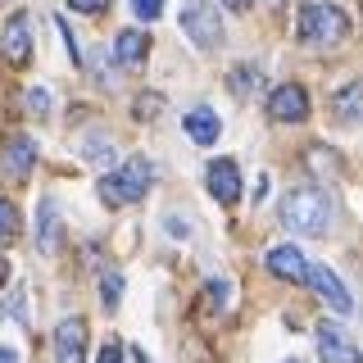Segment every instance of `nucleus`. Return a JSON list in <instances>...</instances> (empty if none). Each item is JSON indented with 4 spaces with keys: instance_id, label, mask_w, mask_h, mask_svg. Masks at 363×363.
Listing matches in <instances>:
<instances>
[{
    "instance_id": "7",
    "label": "nucleus",
    "mask_w": 363,
    "mask_h": 363,
    "mask_svg": "<svg viewBox=\"0 0 363 363\" xmlns=\"http://www.w3.org/2000/svg\"><path fill=\"white\" fill-rule=\"evenodd\" d=\"M204 173H209V177H204V182H209V196L218 204H236V200H241V173H236L232 159H213Z\"/></svg>"
},
{
    "instance_id": "28",
    "label": "nucleus",
    "mask_w": 363,
    "mask_h": 363,
    "mask_svg": "<svg viewBox=\"0 0 363 363\" xmlns=\"http://www.w3.org/2000/svg\"><path fill=\"white\" fill-rule=\"evenodd\" d=\"M0 363H18V354H14L9 345H0Z\"/></svg>"
},
{
    "instance_id": "11",
    "label": "nucleus",
    "mask_w": 363,
    "mask_h": 363,
    "mask_svg": "<svg viewBox=\"0 0 363 363\" xmlns=\"http://www.w3.org/2000/svg\"><path fill=\"white\" fill-rule=\"evenodd\" d=\"M268 272L281 281H304L309 264H304V255L295 245H277V250H268Z\"/></svg>"
},
{
    "instance_id": "2",
    "label": "nucleus",
    "mask_w": 363,
    "mask_h": 363,
    "mask_svg": "<svg viewBox=\"0 0 363 363\" xmlns=\"http://www.w3.org/2000/svg\"><path fill=\"white\" fill-rule=\"evenodd\" d=\"M300 37L309 41V45H323V50L340 45V41L350 37L345 9H336V5H304L300 9Z\"/></svg>"
},
{
    "instance_id": "9",
    "label": "nucleus",
    "mask_w": 363,
    "mask_h": 363,
    "mask_svg": "<svg viewBox=\"0 0 363 363\" xmlns=\"http://www.w3.org/2000/svg\"><path fill=\"white\" fill-rule=\"evenodd\" d=\"M304 277H309V281H313V291H318V295H323V300H327V304H332V309H336V313H350V309H354V300H350V291H345V286H340V277H336V272H332V268H313V272H304Z\"/></svg>"
},
{
    "instance_id": "26",
    "label": "nucleus",
    "mask_w": 363,
    "mask_h": 363,
    "mask_svg": "<svg viewBox=\"0 0 363 363\" xmlns=\"http://www.w3.org/2000/svg\"><path fill=\"white\" fill-rule=\"evenodd\" d=\"M209 295L223 304V300H227V281H223V277H213V281H209Z\"/></svg>"
},
{
    "instance_id": "17",
    "label": "nucleus",
    "mask_w": 363,
    "mask_h": 363,
    "mask_svg": "<svg viewBox=\"0 0 363 363\" xmlns=\"http://www.w3.org/2000/svg\"><path fill=\"white\" fill-rule=\"evenodd\" d=\"M37 245L45 255H55L60 250V209H55V200L41 204V232H37Z\"/></svg>"
},
{
    "instance_id": "12",
    "label": "nucleus",
    "mask_w": 363,
    "mask_h": 363,
    "mask_svg": "<svg viewBox=\"0 0 363 363\" xmlns=\"http://www.w3.org/2000/svg\"><path fill=\"white\" fill-rule=\"evenodd\" d=\"M218 132H223V123H218V113H213L209 105H196L186 113V136L196 145H213L218 141Z\"/></svg>"
},
{
    "instance_id": "14",
    "label": "nucleus",
    "mask_w": 363,
    "mask_h": 363,
    "mask_svg": "<svg viewBox=\"0 0 363 363\" xmlns=\"http://www.w3.org/2000/svg\"><path fill=\"white\" fill-rule=\"evenodd\" d=\"M5 164L14 177H28L37 164V136H9L5 141Z\"/></svg>"
},
{
    "instance_id": "27",
    "label": "nucleus",
    "mask_w": 363,
    "mask_h": 363,
    "mask_svg": "<svg viewBox=\"0 0 363 363\" xmlns=\"http://www.w3.org/2000/svg\"><path fill=\"white\" fill-rule=\"evenodd\" d=\"M223 5H227V9H236V14H245V9L255 5V0H223Z\"/></svg>"
},
{
    "instance_id": "25",
    "label": "nucleus",
    "mask_w": 363,
    "mask_h": 363,
    "mask_svg": "<svg viewBox=\"0 0 363 363\" xmlns=\"http://www.w3.org/2000/svg\"><path fill=\"white\" fill-rule=\"evenodd\" d=\"M96 363H123V350H118V345H113V340H109V345L100 350V359H96Z\"/></svg>"
},
{
    "instance_id": "8",
    "label": "nucleus",
    "mask_w": 363,
    "mask_h": 363,
    "mask_svg": "<svg viewBox=\"0 0 363 363\" xmlns=\"http://www.w3.org/2000/svg\"><path fill=\"white\" fill-rule=\"evenodd\" d=\"M0 55H5L14 68H23L32 60V32H28V14H9L5 23V41H0Z\"/></svg>"
},
{
    "instance_id": "4",
    "label": "nucleus",
    "mask_w": 363,
    "mask_h": 363,
    "mask_svg": "<svg viewBox=\"0 0 363 363\" xmlns=\"http://www.w3.org/2000/svg\"><path fill=\"white\" fill-rule=\"evenodd\" d=\"M182 32H186L200 50H213V45L223 41L218 5H209V0H186V5H182Z\"/></svg>"
},
{
    "instance_id": "20",
    "label": "nucleus",
    "mask_w": 363,
    "mask_h": 363,
    "mask_svg": "<svg viewBox=\"0 0 363 363\" xmlns=\"http://www.w3.org/2000/svg\"><path fill=\"white\" fill-rule=\"evenodd\" d=\"M23 100H28V113H37V118H45V113H50V96H45L41 86L23 91Z\"/></svg>"
},
{
    "instance_id": "6",
    "label": "nucleus",
    "mask_w": 363,
    "mask_h": 363,
    "mask_svg": "<svg viewBox=\"0 0 363 363\" xmlns=\"http://www.w3.org/2000/svg\"><path fill=\"white\" fill-rule=\"evenodd\" d=\"M268 118H272V123H304V118H309V96H304V86L286 82V86L272 91Z\"/></svg>"
},
{
    "instance_id": "22",
    "label": "nucleus",
    "mask_w": 363,
    "mask_h": 363,
    "mask_svg": "<svg viewBox=\"0 0 363 363\" xmlns=\"http://www.w3.org/2000/svg\"><path fill=\"white\" fill-rule=\"evenodd\" d=\"M100 300H105V304H118L123 300V277H118V272H109V277L100 281Z\"/></svg>"
},
{
    "instance_id": "3",
    "label": "nucleus",
    "mask_w": 363,
    "mask_h": 363,
    "mask_svg": "<svg viewBox=\"0 0 363 363\" xmlns=\"http://www.w3.org/2000/svg\"><path fill=\"white\" fill-rule=\"evenodd\" d=\"M150 186H155L150 164H145V159H128L118 173H109L105 182H100V200L105 204H136V200H145Z\"/></svg>"
},
{
    "instance_id": "18",
    "label": "nucleus",
    "mask_w": 363,
    "mask_h": 363,
    "mask_svg": "<svg viewBox=\"0 0 363 363\" xmlns=\"http://www.w3.org/2000/svg\"><path fill=\"white\" fill-rule=\"evenodd\" d=\"M18 232H23V218H18V209H14L9 200H0V245L18 241Z\"/></svg>"
},
{
    "instance_id": "24",
    "label": "nucleus",
    "mask_w": 363,
    "mask_h": 363,
    "mask_svg": "<svg viewBox=\"0 0 363 363\" xmlns=\"http://www.w3.org/2000/svg\"><path fill=\"white\" fill-rule=\"evenodd\" d=\"M68 5H73L77 14H100V9H105L109 0H68Z\"/></svg>"
},
{
    "instance_id": "10",
    "label": "nucleus",
    "mask_w": 363,
    "mask_h": 363,
    "mask_svg": "<svg viewBox=\"0 0 363 363\" xmlns=\"http://www.w3.org/2000/svg\"><path fill=\"white\" fill-rule=\"evenodd\" d=\"M318 354H323V363H359V345L340 336L336 327H318Z\"/></svg>"
},
{
    "instance_id": "19",
    "label": "nucleus",
    "mask_w": 363,
    "mask_h": 363,
    "mask_svg": "<svg viewBox=\"0 0 363 363\" xmlns=\"http://www.w3.org/2000/svg\"><path fill=\"white\" fill-rule=\"evenodd\" d=\"M354 113H359V82H350V86L336 96V118H345V123H350Z\"/></svg>"
},
{
    "instance_id": "21",
    "label": "nucleus",
    "mask_w": 363,
    "mask_h": 363,
    "mask_svg": "<svg viewBox=\"0 0 363 363\" xmlns=\"http://www.w3.org/2000/svg\"><path fill=\"white\" fill-rule=\"evenodd\" d=\"M159 109H164V96H155V91H145V96H136V118H155Z\"/></svg>"
},
{
    "instance_id": "23",
    "label": "nucleus",
    "mask_w": 363,
    "mask_h": 363,
    "mask_svg": "<svg viewBox=\"0 0 363 363\" xmlns=\"http://www.w3.org/2000/svg\"><path fill=\"white\" fill-rule=\"evenodd\" d=\"M132 9H136V18H159V9H164V0H132Z\"/></svg>"
},
{
    "instance_id": "29",
    "label": "nucleus",
    "mask_w": 363,
    "mask_h": 363,
    "mask_svg": "<svg viewBox=\"0 0 363 363\" xmlns=\"http://www.w3.org/2000/svg\"><path fill=\"white\" fill-rule=\"evenodd\" d=\"M5 277H9V264H5V259H0V286H5Z\"/></svg>"
},
{
    "instance_id": "1",
    "label": "nucleus",
    "mask_w": 363,
    "mask_h": 363,
    "mask_svg": "<svg viewBox=\"0 0 363 363\" xmlns=\"http://www.w3.org/2000/svg\"><path fill=\"white\" fill-rule=\"evenodd\" d=\"M281 223L291 232H304V236H318L332 227V196L318 186H300L281 200Z\"/></svg>"
},
{
    "instance_id": "13",
    "label": "nucleus",
    "mask_w": 363,
    "mask_h": 363,
    "mask_svg": "<svg viewBox=\"0 0 363 363\" xmlns=\"http://www.w3.org/2000/svg\"><path fill=\"white\" fill-rule=\"evenodd\" d=\"M113 55H118V64H123V68H136V64H145V55H150V37H145L141 28H128V32H118V41H113Z\"/></svg>"
},
{
    "instance_id": "15",
    "label": "nucleus",
    "mask_w": 363,
    "mask_h": 363,
    "mask_svg": "<svg viewBox=\"0 0 363 363\" xmlns=\"http://www.w3.org/2000/svg\"><path fill=\"white\" fill-rule=\"evenodd\" d=\"M227 86H232L236 100H255L259 91H264V73H259L255 64H236L232 73H227Z\"/></svg>"
},
{
    "instance_id": "5",
    "label": "nucleus",
    "mask_w": 363,
    "mask_h": 363,
    "mask_svg": "<svg viewBox=\"0 0 363 363\" xmlns=\"http://www.w3.org/2000/svg\"><path fill=\"white\" fill-rule=\"evenodd\" d=\"M55 363H86V318H64L55 327Z\"/></svg>"
},
{
    "instance_id": "16",
    "label": "nucleus",
    "mask_w": 363,
    "mask_h": 363,
    "mask_svg": "<svg viewBox=\"0 0 363 363\" xmlns=\"http://www.w3.org/2000/svg\"><path fill=\"white\" fill-rule=\"evenodd\" d=\"M82 159H86V164H96L100 173H113V164H118V150H113V141H109V136L91 132L86 141H82Z\"/></svg>"
}]
</instances>
